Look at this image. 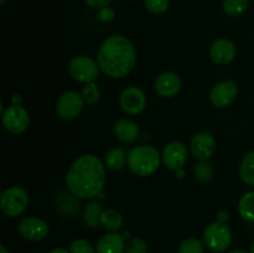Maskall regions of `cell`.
Returning <instances> with one entry per match:
<instances>
[{
    "mask_svg": "<svg viewBox=\"0 0 254 253\" xmlns=\"http://www.w3.org/2000/svg\"><path fill=\"white\" fill-rule=\"evenodd\" d=\"M240 176L243 183L254 186V150L243 156L240 165Z\"/></svg>",
    "mask_w": 254,
    "mask_h": 253,
    "instance_id": "obj_22",
    "label": "cell"
},
{
    "mask_svg": "<svg viewBox=\"0 0 254 253\" xmlns=\"http://www.w3.org/2000/svg\"><path fill=\"white\" fill-rule=\"evenodd\" d=\"M205 252V243L197 238H188L179 246L178 253H203Z\"/></svg>",
    "mask_w": 254,
    "mask_h": 253,
    "instance_id": "obj_26",
    "label": "cell"
},
{
    "mask_svg": "<svg viewBox=\"0 0 254 253\" xmlns=\"http://www.w3.org/2000/svg\"><path fill=\"white\" fill-rule=\"evenodd\" d=\"M190 151L197 160H208L216 151V139L208 131L195 134L190 141Z\"/></svg>",
    "mask_w": 254,
    "mask_h": 253,
    "instance_id": "obj_13",
    "label": "cell"
},
{
    "mask_svg": "<svg viewBox=\"0 0 254 253\" xmlns=\"http://www.w3.org/2000/svg\"><path fill=\"white\" fill-rule=\"evenodd\" d=\"M238 212L243 220L254 222V191L246 192L238 201Z\"/></svg>",
    "mask_w": 254,
    "mask_h": 253,
    "instance_id": "obj_21",
    "label": "cell"
},
{
    "mask_svg": "<svg viewBox=\"0 0 254 253\" xmlns=\"http://www.w3.org/2000/svg\"><path fill=\"white\" fill-rule=\"evenodd\" d=\"M160 161L161 155L156 148L151 145H139L129 151L127 165L134 175L145 178L156 173Z\"/></svg>",
    "mask_w": 254,
    "mask_h": 253,
    "instance_id": "obj_3",
    "label": "cell"
},
{
    "mask_svg": "<svg viewBox=\"0 0 254 253\" xmlns=\"http://www.w3.org/2000/svg\"><path fill=\"white\" fill-rule=\"evenodd\" d=\"M83 106L84 101L81 94L74 91H67L57 99V116L64 121H73L83 111Z\"/></svg>",
    "mask_w": 254,
    "mask_h": 253,
    "instance_id": "obj_8",
    "label": "cell"
},
{
    "mask_svg": "<svg viewBox=\"0 0 254 253\" xmlns=\"http://www.w3.org/2000/svg\"><path fill=\"white\" fill-rule=\"evenodd\" d=\"M238 97V86L232 79L220 81L211 88L210 102L216 108L231 106Z\"/></svg>",
    "mask_w": 254,
    "mask_h": 253,
    "instance_id": "obj_9",
    "label": "cell"
},
{
    "mask_svg": "<svg viewBox=\"0 0 254 253\" xmlns=\"http://www.w3.org/2000/svg\"><path fill=\"white\" fill-rule=\"evenodd\" d=\"M97 253H123L126 252L124 237L117 232H109L102 236L96 246Z\"/></svg>",
    "mask_w": 254,
    "mask_h": 253,
    "instance_id": "obj_16",
    "label": "cell"
},
{
    "mask_svg": "<svg viewBox=\"0 0 254 253\" xmlns=\"http://www.w3.org/2000/svg\"><path fill=\"white\" fill-rule=\"evenodd\" d=\"M69 252L71 253H94L96 248L86 238H78L72 241L69 245Z\"/></svg>",
    "mask_w": 254,
    "mask_h": 253,
    "instance_id": "obj_28",
    "label": "cell"
},
{
    "mask_svg": "<svg viewBox=\"0 0 254 253\" xmlns=\"http://www.w3.org/2000/svg\"><path fill=\"white\" fill-rule=\"evenodd\" d=\"M49 253H71L69 250H66V248H55V250L50 251Z\"/></svg>",
    "mask_w": 254,
    "mask_h": 253,
    "instance_id": "obj_34",
    "label": "cell"
},
{
    "mask_svg": "<svg viewBox=\"0 0 254 253\" xmlns=\"http://www.w3.org/2000/svg\"><path fill=\"white\" fill-rule=\"evenodd\" d=\"M19 233L25 240L32 241V242H40L45 240L50 232L49 225L44 220L35 216H29L20 221L19 223Z\"/></svg>",
    "mask_w": 254,
    "mask_h": 253,
    "instance_id": "obj_12",
    "label": "cell"
},
{
    "mask_svg": "<svg viewBox=\"0 0 254 253\" xmlns=\"http://www.w3.org/2000/svg\"><path fill=\"white\" fill-rule=\"evenodd\" d=\"M216 218H217L218 222L226 223L228 220H230V213H228L227 211H225V210L218 211L217 215H216Z\"/></svg>",
    "mask_w": 254,
    "mask_h": 253,
    "instance_id": "obj_32",
    "label": "cell"
},
{
    "mask_svg": "<svg viewBox=\"0 0 254 253\" xmlns=\"http://www.w3.org/2000/svg\"><path fill=\"white\" fill-rule=\"evenodd\" d=\"M128 164V154L123 148H113L107 151L104 156V165L109 170H121Z\"/></svg>",
    "mask_w": 254,
    "mask_h": 253,
    "instance_id": "obj_18",
    "label": "cell"
},
{
    "mask_svg": "<svg viewBox=\"0 0 254 253\" xmlns=\"http://www.w3.org/2000/svg\"><path fill=\"white\" fill-rule=\"evenodd\" d=\"M102 213L103 210L101 207V203L92 200L86 205L83 210V220L88 227L97 228L102 226Z\"/></svg>",
    "mask_w": 254,
    "mask_h": 253,
    "instance_id": "obj_19",
    "label": "cell"
},
{
    "mask_svg": "<svg viewBox=\"0 0 254 253\" xmlns=\"http://www.w3.org/2000/svg\"><path fill=\"white\" fill-rule=\"evenodd\" d=\"M30 198L26 190L20 186H11L1 193L0 208L7 217H17L26 211Z\"/></svg>",
    "mask_w": 254,
    "mask_h": 253,
    "instance_id": "obj_5",
    "label": "cell"
},
{
    "mask_svg": "<svg viewBox=\"0 0 254 253\" xmlns=\"http://www.w3.org/2000/svg\"><path fill=\"white\" fill-rule=\"evenodd\" d=\"M213 168L207 160H198L193 168V176L200 183H208L213 178Z\"/></svg>",
    "mask_w": 254,
    "mask_h": 253,
    "instance_id": "obj_24",
    "label": "cell"
},
{
    "mask_svg": "<svg viewBox=\"0 0 254 253\" xmlns=\"http://www.w3.org/2000/svg\"><path fill=\"white\" fill-rule=\"evenodd\" d=\"M233 240V235L227 223H210L203 231V243L210 251L216 253L225 252L228 250Z\"/></svg>",
    "mask_w": 254,
    "mask_h": 253,
    "instance_id": "obj_4",
    "label": "cell"
},
{
    "mask_svg": "<svg viewBox=\"0 0 254 253\" xmlns=\"http://www.w3.org/2000/svg\"><path fill=\"white\" fill-rule=\"evenodd\" d=\"M81 96L83 98L84 103L89 104V106H93L101 98V89H99L98 84L96 82H92V83L84 84V87L82 88Z\"/></svg>",
    "mask_w": 254,
    "mask_h": 253,
    "instance_id": "obj_25",
    "label": "cell"
},
{
    "mask_svg": "<svg viewBox=\"0 0 254 253\" xmlns=\"http://www.w3.org/2000/svg\"><path fill=\"white\" fill-rule=\"evenodd\" d=\"M123 216L121 215V212L114 208H108V210H104L102 213V226H103L106 230H108L109 232H117V231L121 230L123 227Z\"/></svg>",
    "mask_w": 254,
    "mask_h": 253,
    "instance_id": "obj_20",
    "label": "cell"
},
{
    "mask_svg": "<svg viewBox=\"0 0 254 253\" xmlns=\"http://www.w3.org/2000/svg\"><path fill=\"white\" fill-rule=\"evenodd\" d=\"M146 10L154 15H161L168 11L170 0H144Z\"/></svg>",
    "mask_w": 254,
    "mask_h": 253,
    "instance_id": "obj_27",
    "label": "cell"
},
{
    "mask_svg": "<svg viewBox=\"0 0 254 253\" xmlns=\"http://www.w3.org/2000/svg\"><path fill=\"white\" fill-rule=\"evenodd\" d=\"M113 133L119 141L134 143L139 138V126L131 119H119L114 124Z\"/></svg>",
    "mask_w": 254,
    "mask_h": 253,
    "instance_id": "obj_17",
    "label": "cell"
},
{
    "mask_svg": "<svg viewBox=\"0 0 254 253\" xmlns=\"http://www.w3.org/2000/svg\"><path fill=\"white\" fill-rule=\"evenodd\" d=\"M228 253H248V252H246L245 250H233Z\"/></svg>",
    "mask_w": 254,
    "mask_h": 253,
    "instance_id": "obj_37",
    "label": "cell"
},
{
    "mask_svg": "<svg viewBox=\"0 0 254 253\" xmlns=\"http://www.w3.org/2000/svg\"><path fill=\"white\" fill-rule=\"evenodd\" d=\"M119 106L124 113L129 116H136L145 108V93L136 86L127 87L119 96Z\"/></svg>",
    "mask_w": 254,
    "mask_h": 253,
    "instance_id": "obj_10",
    "label": "cell"
},
{
    "mask_svg": "<svg viewBox=\"0 0 254 253\" xmlns=\"http://www.w3.org/2000/svg\"><path fill=\"white\" fill-rule=\"evenodd\" d=\"M98 62L88 56H76L69 61L68 73L76 81L82 83H92L99 77Z\"/></svg>",
    "mask_w": 254,
    "mask_h": 253,
    "instance_id": "obj_6",
    "label": "cell"
},
{
    "mask_svg": "<svg viewBox=\"0 0 254 253\" xmlns=\"http://www.w3.org/2000/svg\"><path fill=\"white\" fill-rule=\"evenodd\" d=\"M189 151L185 144L181 141H171L166 144L165 148L161 153V160L164 165L173 171H178L184 169L186 161H188Z\"/></svg>",
    "mask_w": 254,
    "mask_h": 253,
    "instance_id": "obj_11",
    "label": "cell"
},
{
    "mask_svg": "<svg viewBox=\"0 0 254 253\" xmlns=\"http://www.w3.org/2000/svg\"><path fill=\"white\" fill-rule=\"evenodd\" d=\"M83 1L86 2L88 6L99 10L104 6H109V4H111L113 0H83Z\"/></svg>",
    "mask_w": 254,
    "mask_h": 253,
    "instance_id": "obj_31",
    "label": "cell"
},
{
    "mask_svg": "<svg viewBox=\"0 0 254 253\" xmlns=\"http://www.w3.org/2000/svg\"><path fill=\"white\" fill-rule=\"evenodd\" d=\"M250 7V0H223L222 9L228 16H241Z\"/></svg>",
    "mask_w": 254,
    "mask_h": 253,
    "instance_id": "obj_23",
    "label": "cell"
},
{
    "mask_svg": "<svg viewBox=\"0 0 254 253\" xmlns=\"http://www.w3.org/2000/svg\"><path fill=\"white\" fill-rule=\"evenodd\" d=\"M97 62L106 76L123 78L136 64V50L130 39L124 35H111L101 45L97 54Z\"/></svg>",
    "mask_w": 254,
    "mask_h": 253,
    "instance_id": "obj_2",
    "label": "cell"
},
{
    "mask_svg": "<svg viewBox=\"0 0 254 253\" xmlns=\"http://www.w3.org/2000/svg\"><path fill=\"white\" fill-rule=\"evenodd\" d=\"M97 16H98V20L101 22L108 24V22H112L114 20V17H116V11H114L111 6H104L98 10Z\"/></svg>",
    "mask_w": 254,
    "mask_h": 253,
    "instance_id": "obj_30",
    "label": "cell"
},
{
    "mask_svg": "<svg viewBox=\"0 0 254 253\" xmlns=\"http://www.w3.org/2000/svg\"><path fill=\"white\" fill-rule=\"evenodd\" d=\"M106 165L92 154H84L73 161L66 174V185L76 197L93 200L103 191Z\"/></svg>",
    "mask_w": 254,
    "mask_h": 253,
    "instance_id": "obj_1",
    "label": "cell"
},
{
    "mask_svg": "<svg viewBox=\"0 0 254 253\" xmlns=\"http://www.w3.org/2000/svg\"><path fill=\"white\" fill-rule=\"evenodd\" d=\"M6 2V0H0V5H4Z\"/></svg>",
    "mask_w": 254,
    "mask_h": 253,
    "instance_id": "obj_38",
    "label": "cell"
},
{
    "mask_svg": "<svg viewBox=\"0 0 254 253\" xmlns=\"http://www.w3.org/2000/svg\"><path fill=\"white\" fill-rule=\"evenodd\" d=\"M251 253H254V243L252 245V247H251Z\"/></svg>",
    "mask_w": 254,
    "mask_h": 253,
    "instance_id": "obj_39",
    "label": "cell"
},
{
    "mask_svg": "<svg viewBox=\"0 0 254 253\" xmlns=\"http://www.w3.org/2000/svg\"><path fill=\"white\" fill-rule=\"evenodd\" d=\"M22 103V97L20 96V94H14L11 98V104H14V106H21Z\"/></svg>",
    "mask_w": 254,
    "mask_h": 253,
    "instance_id": "obj_33",
    "label": "cell"
},
{
    "mask_svg": "<svg viewBox=\"0 0 254 253\" xmlns=\"http://www.w3.org/2000/svg\"><path fill=\"white\" fill-rule=\"evenodd\" d=\"M181 87H183V82H181L180 76L175 72L170 71L159 74L158 78L155 79V83H154L156 93L163 98L175 97L181 91Z\"/></svg>",
    "mask_w": 254,
    "mask_h": 253,
    "instance_id": "obj_14",
    "label": "cell"
},
{
    "mask_svg": "<svg viewBox=\"0 0 254 253\" xmlns=\"http://www.w3.org/2000/svg\"><path fill=\"white\" fill-rule=\"evenodd\" d=\"M2 126L5 130L9 131L14 135H20L27 130L30 126V116L26 109L22 106H11L7 107L2 112Z\"/></svg>",
    "mask_w": 254,
    "mask_h": 253,
    "instance_id": "obj_7",
    "label": "cell"
},
{
    "mask_svg": "<svg viewBox=\"0 0 254 253\" xmlns=\"http://www.w3.org/2000/svg\"><path fill=\"white\" fill-rule=\"evenodd\" d=\"M236 54H237L236 45L225 37L215 40L210 47L211 60L217 64L231 63L235 60Z\"/></svg>",
    "mask_w": 254,
    "mask_h": 253,
    "instance_id": "obj_15",
    "label": "cell"
},
{
    "mask_svg": "<svg viewBox=\"0 0 254 253\" xmlns=\"http://www.w3.org/2000/svg\"><path fill=\"white\" fill-rule=\"evenodd\" d=\"M0 253H10L9 251H7V248L5 247V246H0Z\"/></svg>",
    "mask_w": 254,
    "mask_h": 253,
    "instance_id": "obj_36",
    "label": "cell"
},
{
    "mask_svg": "<svg viewBox=\"0 0 254 253\" xmlns=\"http://www.w3.org/2000/svg\"><path fill=\"white\" fill-rule=\"evenodd\" d=\"M176 173H178V178H180V179H183L184 176L186 175V173H185V170H184V169H180V170H178Z\"/></svg>",
    "mask_w": 254,
    "mask_h": 253,
    "instance_id": "obj_35",
    "label": "cell"
},
{
    "mask_svg": "<svg viewBox=\"0 0 254 253\" xmlns=\"http://www.w3.org/2000/svg\"><path fill=\"white\" fill-rule=\"evenodd\" d=\"M126 1H135V0H126Z\"/></svg>",
    "mask_w": 254,
    "mask_h": 253,
    "instance_id": "obj_40",
    "label": "cell"
},
{
    "mask_svg": "<svg viewBox=\"0 0 254 253\" xmlns=\"http://www.w3.org/2000/svg\"><path fill=\"white\" fill-rule=\"evenodd\" d=\"M126 253H148V245L141 238H131L126 245Z\"/></svg>",
    "mask_w": 254,
    "mask_h": 253,
    "instance_id": "obj_29",
    "label": "cell"
}]
</instances>
